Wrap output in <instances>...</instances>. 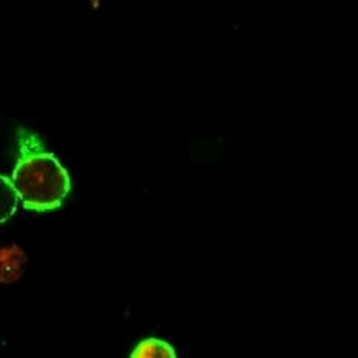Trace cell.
I'll return each mask as SVG.
<instances>
[{"mask_svg": "<svg viewBox=\"0 0 358 358\" xmlns=\"http://www.w3.org/2000/svg\"><path fill=\"white\" fill-rule=\"evenodd\" d=\"M19 196L10 178L0 176V223H5L17 209Z\"/></svg>", "mask_w": 358, "mask_h": 358, "instance_id": "cell-4", "label": "cell"}, {"mask_svg": "<svg viewBox=\"0 0 358 358\" xmlns=\"http://www.w3.org/2000/svg\"><path fill=\"white\" fill-rule=\"evenodd\" d=\"M129 358H177V354L168 341L148 338L137 345Z\"/></svg>", "mask_w": 358, "mask_h": 358, "instance_id": "cell-3", "label": "cell"}, {"mask_svg": "<svg viewBox=\"0 0 358 358\" xmlns=\"http://www.w3.org/2000/svg\"><path fill=\"white\" fill-rule=\"evenodd\" d=\"M11 183L23 206L34 211L62 206L71 189L66 169L50 152L23 154L15 165Z\"/></svg>", "mask_w": 358, "mask_h": 358, "instance_id": "cell-1", "label": "cell"}, {"mask_svg": "<svg viewBox=\"0 0 358 358\" xmlns=\"http://www.w3.org/2000/svg\"><path fill=\"white\" fill-rule=\"evenodd\" d=\"M27 264V255L19 246L6 245L0 248V283L15 282Z\"/></svg>", "mask_w": 358, "mask_h": 358, "instance_id": "cell-2", "label": "cell"}]
</instances>
